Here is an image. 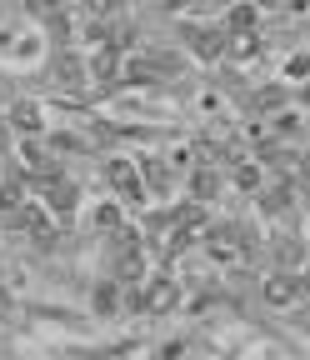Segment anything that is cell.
I'll list each match as a JSON object with an SVG mask.
<instances>
[{"label":"cell","instance_id":"6da1fadb","mask_svg":"<svg viewBox=\"0 0 310 360\" xmlns=\"http://www.w3.org/2000/svg\"><path fill=\"white\" fill-rule=\"evenodd\" d=\"M205 250H210L215 260H245V255H250V245L240 240V231H235V225H220V231L205 240Z\"/></svg>","mask_w":310,"mask_h":360},{"label":"cell","instance_id":"7a4b0ae2","mask_svg":"<svg viewBox=\"0 0 310 360\" xmlns=\"http://www.w3.org/2000/svg\"><path fill=\"white\" fill-rule=\"evenodd\" d=\"M110 186L125 195V205H141L146 200V186H141V175L130 170V165H110Z\"/></svg>","mask_w":310,"mask_h":360},{"label":"cell","instance_id":"3957f363","mask_svg":"<svg viewBox=\"0 0 310 360\" xmlns=\"http://www.w3.org/2000/svg\"><path fill=\"white\" fill-rule=\"evenodd\" d=\"M295 295H300L295 276H271V281H265V300H271V305H295Z\"/></svg>","mask_w":310,"mask_h":360},{"label":"cell","instance_id":"277c9868","mask_svg":"<svg viewBox=\"0 0 310 360\" xmlns=\"http://www.w3.org/2000/svg\"><path fill=\"white\" fill-rule=\"evenodd\" d=\"M25 231H30L40 245H51V240H56V225H51L46 215H40V210H25Z\"/></svg>","mask_w":310,"mask_h":360},{"label":"cell","instance_id":"5b68a950","mask_svg":"<svg viewBox=\"0 0 310 360\" xmlns=\"http://www.w3.org/2000/svg\"><path fill=\"white\" fill-rule=\"evenodd\" d=\"M220 40H226L220 30H200V35H195V56H220V51H226Z\"/></svg>","mask_w":310,"mask_h":360},{"label":"cell","instance_id":"8992f818","mask_svg":"<svg viewBox=\"0 0 310 360\" xmlns=\"http://www.w3.org/2000/svg\"><path fill=\"white\" fill-rule=\"evenodd\" d=\"M56 75H60L65 85H75V80L85 75V65H80V60H70V56H60V60H56Z\"/></svg>","mask_w":310,"mask_h":360},{"label":"cell","instance_id":"52a82bcc","mask_svg":"<svg viewBox=\"0 0 310 360\" xmlns=\"http://www.w3.org/2000/svg\"><path fill=\"white\" fill-rule=\"evenodd\" d=\"M146 180H150V186H155V191H170V165H160V160H150V165H146Z\"/></svg>","mask_w":310,"mask_h":360},{"label":"cell","instance_id":"ba28073f","mask_svg":"<svg viewBox=\"0 0 310 360\" xmlns=\"http://www.w3.org/2000/svg\"><path fill=\"white\" fill-rule=\"evenodd\" d=\"M15 125L20 130H40V110L35 105H15Z\"/></svg>","mask_w":310,"mask_h":360},{"label":"cell","instance_id":"9c48e42d","mask_svg":"<svg viewBox=\"0 0 310 360\" xmlns=\"http://www.w3.org/2000/svg\"><path fill=\"white\" fill-rule=\"evenodd\" d=\"M231 25H235V30H250V25H255V11H250V6H235V11H231Z\"/></svg>","mask_w":310,"mask_h":360},{"label":"cell","instance_id":"30bf717a","mask_svg":"<svg viewBox=\"0 0 310 360\" xmlns=\"http://www.w3.org/2000/svg\"><path fill=\"white\" fill-rule=\"evenodd\" d=\"M285 205H290V195H285V191H271V195H265V210H271V215H276V210H285Z\"/></svg>","mask_w":310,"mask_h":360},{"label":"cell","instance_id":"8fae6325","mask_svg":"<svg viewBox=\"0 0 310 360\" xmlns=\"http://www.w3.org/2000/svg\"><path fill=\"white\" fill-rule=\"evenodd\" d=\"M96 220H101V225H105V231H115V225H120V210H115V205H105V210H101V215H96Z\"/></svg>","mask_w":310,"mask_h":360},{"label":"cell","instance_id":"7c38bea8","mask_svg":"<svg viewBox=\"0 0 310 360\" xmlns=\"http://www.w3.org/2000/svg\"><path fill=\"white\" fill-rule=\"evenodd\" d=\"M110 70H115V51H105V56H101V60H96V75H101V80H105V75H110Z\"/></svg>","mask_w":310,"mask_h":360},{"label":"cell","instance_id":"4fadbf2b","mask_svg":"<svg viewBox=\"0 0 310 360\" xmlns=\"http://www.w3.org/2000/svg\"><path fill=\"white\" fill-rule=\"evenodd\" d=\"M170 300H175V290H170V285H155V295H150V305L160 310V305H170Z\"/></svg>","mask_w":310,"mask_h":360},{"label":"cell","instance_id":"5bb4252c","mask_svg":"<svg viewBox=\"0 0 310 360\" xmlns=\"http://www.w3.org/2000/svg\"><path fill=\"white\" fill-rule=\"evenodd\" d=\"M96 305H101V310H110V305H115V285H101V295H96Z\"/></svg>","mask_w":310,"mask_h":360},{"label":"cell","instance_id":"9a60e30c","mask_svg":"<svg viewBox=\"0 0 310 360\" xmlns=\"http://www.w3.org/2000/svg\"><path fill=\"white\" fill-rule=\"evenodd\" d=\"M15 205H20V195H15V191H6V186H0V210H15Z\"/></svg>","mask_w":310,"mask_h":360},{"label":"cell","instance_id":"2e32d148","mask_svg":"<svg viewBox=\"0 0 310 360\" xmlns=\"http://www.w3.org/2000/svg\"><path fill=\"white\" fill-rule=\"evenodd\" d=\"M235 180H240V186H255L260 175H255V165H240V170H235Z\"/></svg>","mask_w":310,"mask_h":360},{"label":"cell","instance_id":"e0dca14e","mask_svg":"<svg viewBox=\"0 0 310 360\" xmlns=\"http://www.w3.org/2000/svg\"><path fill=\"white\" fill-rule=\"evenodd\" d=\"M300 175H305V186H310V155H305V160H300Z\"/></svg>","mask_w":310,"mask_h":360},{"label":"cell","instance_id":"ac0fdd59","mask_svg":"<svg viewBox=\"0 0 310 360\" xmlns=\"http://www.w3.org/2000/svg\"><path fill=\"white\" fill-rule=\"evenodd\" d=\"M260 6H280V0H260Z\"/></svg>","mask_w":310,"mask_h":360}]
</instances>
